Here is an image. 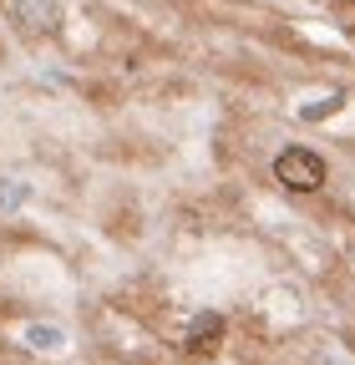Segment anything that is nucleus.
Returning a JSON list of instances; mask_svg holds the SVG:
<instances>
[{"label": "nucleus", "instance_id": "f257e3e1", "mask_svg": "<svg viewBox=\"0 0 355 365\" xmlns=\"http://www.w3.org/2000/svg\"><path fill=\"white\" fill-rule=\"evenodd\" d=\"M274 178L289 193H315V188H325V158L309 148H284L274 158Z\"/></svg>", "mask_w": 355, "mask_h": 365}, {"label": "nucleus", "instance_id": "f03ea898", "mask_svg": "<svg viewBox=\"0 0 355 365\" xmlns=\"http://www.w3.org/2000/svg\"><path fill=\"white\" fill-rule=\"evenodd\" d=\"M218 340H224V319H218V314H198L188 325V335H183V350L188 355H213Z\"/></svg>", "mask_w": 355, "mask_h": 365}, {"label": "nucleus", "instance_id": "7ed1b4c3", "mask_svg": "<svg viewBox=\"0 0 355 365\" xmlns=\"http://www.w3.org/2000/svg\"><path fill=\"white\" fill-rule=\"evenodd\" d=\"M16 21L26 31H56L61 6H56V0H16Z\"/></svg>", "mask_w": 355, "mask_h": 365}, {"label": "nucleus", "instance_id": "20e7f679", "mask_svg": "<svg viewBox=\"0 0 355 365\" xmlns=\"http://www.w3.org/2000/svg\"><path fill=\"white\" fill-rule=\"evenodd\" d=\"M330 112H340V97H325L320 107H304L299 117H304V122H315V117H330Z\"/></svg>", "mask_w": 355, "mask_h": 365}]
</instances>
